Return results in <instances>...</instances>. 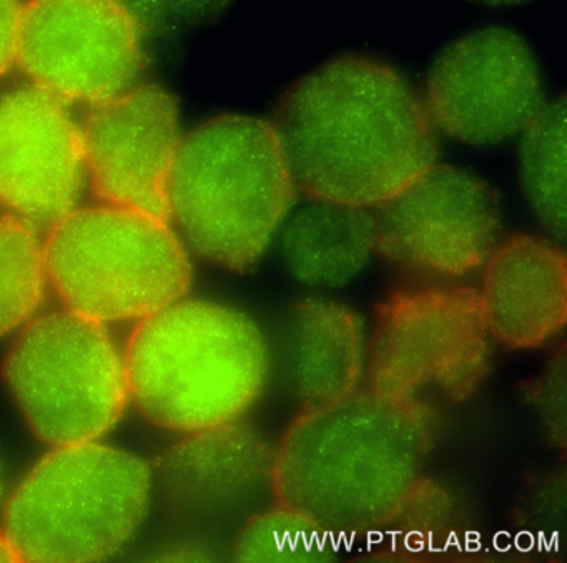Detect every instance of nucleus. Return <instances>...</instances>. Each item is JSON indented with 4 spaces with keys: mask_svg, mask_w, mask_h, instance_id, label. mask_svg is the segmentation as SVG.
Listing matches in <instances>:
<instances>
[{
    "mask_svg": "<svg viewBox=\"0 0 567 563\" xmlns=\"http://www.w3.org/2000/svg\"><path fill=\"white\" fill-rule=\"evenodd\" d=\"M519 174L524 194L540 223L566 231L567 157L564 98L544 104L520 134Z\"/></svg>",
    "mask_w": 567,
    "mask_h": 563,
    "instance_id": "obj_18",
    "label": "nucleus"
},
{
    "mask_svg": "<svg viewBox=\"0 0 567 563\" xmlns=\"http://www.w3.org/2000/svg\"><path fill=\"white\" fill-rule=\"evenodd\" d=\"M152 486L134 453L99 440L58 446L12 490L0 532L18 562H101L131 542Z\"/></svg>",
    "mask_w": 567,
    "mask_h": 563,
    "instance_id": "obj_5",
    "label": "nucleus"
},
{
    "mask_svg": "<svg viewBox=\"0 0 567 563\" xmlns=\"http://www.w3.org/2000/svg\"><path fill=\"white\" fill-rule=\"evenodd\" d=\"M471 2L477 6H484V8L506 9L526 4L529 0H471Z\"/></svg>",
    "mask_w": 567,
    "mask_h": 563,
    "instance_id": "obj_24",
    "label": "nucleus"
},
{
    "mask_svg": "<svg viewBox=\"0 0 567 563\" xmlns=\"http://www.w3.org/2000/svg\"><path fill=\"white\" fill-rule=\"evenodd\" d=\"M381 210L380 250L420 277H466L496 248V197L483 180L460 168L434 165Z\"/></svg>",
    "mask_w": 567,
    "mask_h": 563,
    "instance_id": "obj_11",
    "label": "nucleus"
},
{
    "mask_svg": "<svg viewBox=\"0 0 567 563\" xmlns=\"http://www.w3.org/2000/svg\"><path fill=\"white\" fill-rule=\"evenodd\" d=\"M430 409L370 393L308 406L274 452L278 503L323 532H378L426 500Z\"/></svg>",
    "mask_w": 567,
    "mask_h": 563,
    "instance_id": "obj_2",
    "label": "nucleus"
},
{
    "mask_svg": "<svg viewBox=\"0 0 567 563\" xmlns=\"http://www.w3.org/2000/svg\"><path fill=\"white\" fill-rule=\"evenodd\" d=\"M158 560H210L214 553L202 545H175L168 546L162 552Z\"/></svg>",
    "mask_w": 567,
    "mask_h": 563,
    "instance_id": "obj_23",
    "label": "nucleus"
},
{
    "mask_svg": "<svg viewBox=\"0 0 567 563\" xmlns=\"http://www.w3.org/2000/svg\"><path fill=\"white\" fill-rule=\"evenodd\" d=\"M49 284L65 310L95 323L142 321L190 288L187 247L171 221L128 208H74L44 240Z\"/></svg>",
    "mask_w": 567,
    "mask_h": 563,
    "instance_id": "obj_6",
    "label": "nucleus"
},
{
    "mask_svg": "<svg viewBox=\"0 0 567 563\" xmlns=\"http://www.w3.org/2000/svg\"><path fill=\"white\" fill-rule=\"evenodd\" d=\"M476 294L491 337L514 350L540 346L566 323V257L544 238L517 234L491 251Z\"/></svg>",
    "mask_w": 567,
    "mask_h": 563,
    "instance_id": "obj_14",
    "label": "nucleus"
},
{
    "mask_svg": "<svg viewBox=\"0 0 567 563\" xmlns=\"http://www.w3.org/2000/svg\"><path fill=\"white\" fill-rule=\"evenodd\" d=\"M81 127L35 84L0 94V207L34 225L74 210L84 184Z\"/></svg>",
    "mask_w": 567,
    "mask_h": 563,
    "instance_id": "obj_13",
    "label": "nucleus"
},
{
    "mask_svg": "<svg viewBox=\"0 0 567 563\" xmlns=\"http://www.w3.org/2000/svg\"><path fill=\"white\" fill-rule=\"evenodd\" d=\"M124 357L128 400L145 420L178 434L240 420L271 369L270 344L254 317L185 298L138 321Z\"/></svg>",
    "mask_w": 567,
    "mask_h": 563,
    "instance_id": "obj_3",
    "label": "nucleus"
},
{
    "mask_svg": "<svg viewBox=\"0 0 567 563\" xmlns=\"http://www.w3.org/2000/svg\"><path fill=\"white\" fill-rule=\"evenodd\" d=\"M423 102L434 128L453 140L501 144L523 134L544 105L539 62L517 32L476 29L441 52Z\"/></svg>",
    "mask_w": 567,
    "mask_h": 563,
    "instance_id": "obj_10",
    "label": "nucleus"
},
{
    "mask_svg": "<svg viewBox=\"0 0 567 563\" xmlns=\"http://www.w3.org/2000/svg\"><path fill=\"white\" fill-rule=\"evenodd\" d=\"M85 175L107 205L168 221V184L182 134L164 88L134 85L94 105L81 127Z\"/></svg>",
    "mask_w": 567,
    "mask_h": 563,
    "instance_id": "obj_12",
    "label": "nucleus"
},
{
    "mask_svg": "<svg viewBox=\"0 0 567 563\" xmlns=\"http://www.w3.org/2000/svg\"><path fill=\"white\" fill-rule=\"evenodd\" d=\"M297 184L271 122L220 115L182 137L168 184V221L215 267L248 271L293 208Z\"/></svg>",
    "mask_w": 567,
    "mask_h": 563,
    "instance_id": "obj_4",
    "label": "nucleus"
},
{
    "mask_svg": "<svg viewBox=\"0 0 567 563\" xmlns=\"http://www.w3.org/2000/svg\"><path fill=\"white\" fill-rule=\"evenodd\" d=\"M162 456L157 482L175 512L212 517L250 502L271 479L274 450L240 420L184 434Z\"/></svg>",
    "mask_w": 567,
    "mask_h": 563,
    "instance_id": "obj_15",
    "label": "nucleus"
},
{
    "mask_svg": "<svg viewBox=\"0 0 567 563\" xmlns=\"http://www.w3.org/2000/svg\"><path fill=\"white\" fill-rule=\"evenodd\" d=\"M48 284L44 241L34 225L0 217V337L18 333L38 314Z\"/></svg>",
    "mask_w": 567,
    "mask_h": 563,
    "instance_id": "obj_19",
    "label": "nucleus"
},
{
    "mask_svg": "<svg viewBox=\"0 0 567 563\" xmlns=\"http://www.w3.org/2000/svg\"><path fill=\"white\" fill-rule=\"evenodd\" d=\"M311 526L301 517L278 503L275 509L258 513L241 530L240 539L235 546V559L241 562H261V560L280 559L285 546L295 552V546L303 545L305 556L308 546L297 533Z\"/></svg>",
    "mask_w": 567,
    "mask_h": 563,
    "instance_id": "obj_20",
    "label": "nucleus"
},
{
    "mask_svg": "<svg viewBox=\"0 0 567 563\" xmlns=\"http://www.w3.org/2000/svg\"><path fill=\"white\" fill-rule=\"evenodd\" d=\"M22 6L24 0H0V79L18 64Z\"/></svg>",
    "mask_w": 567,
    "mask_h": 563,
    "instance_id": "obj_22",
    "label": "nucleus"
},
{
    "mask_svg": "<svg viewBox=\"0 0 567 563\" xmlns=\"http://www.w3.org/2000/svg\"><path fill=\"white\" fill-rule=\"evenodd\" d=\"M274 125L297 188L313 200L381 208L436 165L424 102L400 72L367 55L301 75Z\"/></svg>",
    "mask_w": 567,
    "mask_h": 563,
    "instance_id": "obj_1",
    "label": "nucleus"
},
{
    "mask_svg": "<svg viewBox=\"0 0 567 563\" xmlns=\"http://www.w3.org/2000/svg\"><path fill=\"white\" fill-rule=\"evenodd\" d=\"M0 562H18L14 550L9 545L8 539L2 532H0Z\"/></svg>",
    "mask_w": 567,
    "mask_h": 563,
    "instance_id": "obj_25",
    "label": "nucleus"
},
{
    "mask_svg": "<svg viewBox=\"0 0 567 563\" xmlns=\"http://www.w3.org/2000/svg\"><path fill=\"white\" fill-rule=\"evenodd\" d=\"M2 376L29 429L52 447L101 439L131 403L124 351L104 324L69 310L22 326Z\"/></svg>",
    "mask_w": 567,
    "mask_h": 563,
    "instance_id": "obj_7",
    "label": "nucleus"
},
{
    "mask_svg": "<svg viewBox=\"0 0 567 563\" xmlns=\"http://www.w3.org/2000/svg\"><path fill=\"white\" fill-rule=\"evenodd\" d=\"M142 31L171 34L210 21L234 0H122Z\"/></svg>",
    "mask_w": 567,
    "mask_h": 563,
    "instance_id": "obj_21",
    "label": "nucleus"
},
{
    "mask_svg": "<svg viewBox=\"0 0 567 563\" xmlns=\"http://www.w3.org/2000/svg\"><path fill=\"white\" fill-rule=\"evenodd\" d=\"M18 65L65 104H104L134 87L144 31L122 0H24Z\"/></svg>",
    "mask_w": 567,
    "mask_h": 563,
    "instance_id": "obj_9",
    "label": "nucleus"
},
{
    "mask_svg": "<svg viewBox=\"0 0 567 563\" xmlns=\"http://www.w3.org/2000/svg\"><path fill=\"white\" fill-rule=\"evenodd\" d=\"M368 357L363 323L353 310L323 298L295 307L288 324V379L308 406L354 393Z\"/></svg>",
    "mask_w": 567,
    "mask_h": 563,
    "instance_id": "obj_16",
    "label": "nucleus"
},
{
    "mask_svg": "<svg viewBox=\"0 0 567 563\" xmlns=\"http://www.w3.org/2000/svg\"><path fill=\"white\" fill-rule=\"evenodd\" d=\"M277 238L284 267L310 288L350 283L380 251L378 220L368 208L313 198L288 215Z\"/></svg>",
    "mask_w": 567,
    "mask_h": 563,
    "instance_id": "obj_17",
    "label": "nucleus"
},
{
    "mask_svg": "<svg viewBox=\"0 0 567 563\" xmlns=\"http://www.w3.org/2000/svg\"><path fill=\"white\" fill-rule=\"evenodd\" d=\"M489 333L480 301L466 288L401 291L378 313L368 357L373 390L430 409L457 403L487 369Z\"/></svg>",
    "mask_w": 567,
    "mask_h": 563,
    "instance_id": "obj_8",
    "label": "nucleus"
}]
</instances>
